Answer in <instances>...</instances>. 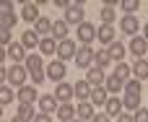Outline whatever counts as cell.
Instances as JSON below:
<instances>
[{
    "mask_svg": "<svg viewBox=\"0 0 148 122\" xmlns=\"http://www.w3.org/2000/svg\"><path fill=\"white\" fill-rule=\"evenodd\" d=\"M23 65H26V70H29V78H31L34 83H42V81L47 78V70H44V60H42L36 52H34V55H29Z\"/></svg>",
    "mask_w": 148,
    "mask_h": 122,
    "instance_id": "6da1fadb",
    "label": "cell"
},
{
    "mask_svg": "<svg viewBox=\"0 0 148 122\" xmlns=\"http://www.w3.org/2000/svg\"><path fill=\"white\" fill-rule=\"evenodd\" d=\"M75 55H78V44L73 42V39H62L60 44H57V60H75Z\"/></svg>",
    "mask_w": 148,
    "mask_h": 122,
    "instance_id": "7a4b0ae2",
    "label": "cell"
},
{
    "mask_svg": "<svg viewBox=\"0 0 148 122\" xmlns=\"http://www.w3.org/2000/svg\"><path fill=\"white\" fill-rule=\"evenodd\" d=\"M65 23H68V26H75V29H78L81 23H86V21H83V5H81V3H73V5L65 10Z\"/></svg>",
    "mask_w": 148,
    "mask_h": 122,
    "instance_id": "3957f363",
    "label": "cell"
},
{
    "mask_svg": "<svg viewBox=\"0 0 148 122\" xmlns=\"http://www.w3.org/2000/svg\"><path fill=\"white\" fill-rule=\"evenodd\" d=\"M94 62H96V52H94L91 47H81V49H78V55H75V65H78V68L91 70V68H94Z\"/></svg>",
    "mask_w": 148,
    "mask_h": 122,
    "instance_id": "277c9868",
    "label": "cell"
},
{
    "mask_svg": "<svg viewBox=\"0 0 148 122\" xmlns=\"http://www.w3.org/2000/svg\"><path fill=\"white\" fill-rule=\"evenodd\" d=\"M29 78V70H26V65H13V68H8V83H13V86H18V88H23L26 81Z\"/></svg>",
    "mask_w": 148,
    "mask_h": 122,
    "instance_id": "5b68a950",
    "label": "cell"
},
{
    "mask_svg": "<svg viewBox=\"0 0 148 122\" xmlns=\"http://www.w3.org/2000/svg\"><path fill=\"white\" fill-rule=\"evenodd\" d=\"M65 73H68V68H65V62H62V60H52V62L47 65V78H49V81H55V83H62Z\"/></svg>",
    "mask_w": 148,
    "mask_h": 122,
    "instance_id": "8992f818",
    "label": "cell"
},
{
    "mask_svg": "<svg viewBox=\"0 0 148 122\" xmlns=\"http://www.w3.org/2000/svg\"><path fill=\"white\" fill-rule=\"evenodd\" d=\"M96 36H99V29H96L94 23H88V21H86V23H81V26H78V39L83 42V47H88Z\"/></svg>",
    "mask_w": 148,
    "mask_h": 122,
    "instance_id": "52a82bcc",
    "label": "cell"
},
{
    "mask_svg": "<svg viewBox=\"0 0 148 122\" xmlns=\"http://www.w3.org/2000/svg\"><path fill=\"white\" fill-rule=\"evenodd\" d=\"M120 29H122L125 34L135 36V34L140 31V18H135V16H125V18H120Z\"/></svg>",
    "mask_w": 148,
    "mask_h": 122,
    "instance_id": "ba28073f",
    "label": "cell"
},
{
    "mask_svg": "<svg viewBox=\"0 0 148 122\" xmlns=\"http://www.w3.org/2000/svg\"><path fill=\"white\" fill-rule=\"evenodd\" d=\"M39 109L44 114H52V112L60 109V101L55 99V94H44V96H39Z\"/></svg>",
    "mask_w": 148,
    "mask_h": 122,
    "instance_id": "9c48e42d",
    "label": "cell"
},
{
    "mask_svg": "<svg viewBox=\"0 0 148 122\" xmlns=\"http://www.w3.org/2000/svg\"><path fill=\"white\" fill-rule=\"evenodd\" d=\"M130 52L140 60V57L148 52V39L146 36H133V39H130Z\"/></svg>",
    "mask_w": 148,
    "mask_h": 122,
    "instance_id": "30bf717a",
    "label": "cell"
},
{
    "mask_svg": "<svg viewBox=\"0 0 148 122\" xmlns=\"http://www.w3.org/2000/svg\"><path fill=\"white\" fill-rule=\"evenodd\" d=\"M5 57H8V60H23V62H26L29 55H26V47H23L21 42H13V44L5 49Z\"/></svg>",
    "mask_w": 148,
    "mask_h": 122,
    "instance_id": "8fae6325",
    "label": "cell"
},
{
    "mask_svg": "<svg viewBox=\"0 0 148 122\" xmlns=\"http://www.w3.org/2000/svg\"><path fill=\"white\" fill-rule=\"evenodd\" d=\"M70 96H75L73 86H70V83H57V88H55V99H57L60 104H68Z\"/></svg>",
    "mask_w": 148,
    "mask_h": 122,
    "instance_id": "7c38bea8",
    "label": "cell"
},
{
    "mask_svg": "<svg viewBox=\"0 0 148 122\" xmlns=\"http://www.w3.org/2000/svg\"><path fill=\"white\" fill-rule=\"evenodd\" d=\"M75 117H78V109H75L70 101H68V104H60V109H57V120L60 122H73Z\"/></svg>",
    "mask_w": 148,
    "mask_h": 122,
    "instance_id": "4fadbf2b",
    "label": "cell"
},
{
    "mask_svg": "<svg viewBox=\"0 0 148 122\" xmlns=\"http://www.w3.org/2000/svg\"><path fill=\"white\" fill-rule=\"evenodd\" d=\"M21 44H23L26 49H34V47H39V44H42V36H39L34 29H29V31H23V34H21Z\"/></svg>",
    "mask_w": 148,
    "mask_h": 122,
    "instance_id": "5bb4252c",
    "label": "cell"
},
{
    "mask_svg": "<svg viewBox=\"0 0 148 122\" xmlns=\"http://www.w3.org/2000/svg\"><path fill=\"white\" fill-rule=\"evenodd\" d=\"M16 99H18L21 104H34V101H39V99H36V88H34V86H23V88H18Z\"/></svg>",
    "mask_w": 148,
    "mask_h": 122,
    "instance_id": "9a60e30c",
    "label": "cell"
},
{
    "mask_svg": "<svg viewBox=\"0 0 148 122\" xmlns=\"http://www.w3.org/2000/svg\"><path fill=\"white\" fill-rule=\"evenodd\" d=\"M86 81H88L94 88H99V86H104V83H107V75H104V70H99V68H91V70L86 73Z\"/></svg>",
    "mask_w": 148,
    "mask_h": 122,
    "instance_id": "2e32d148",
    "label": "cell"
},
{
    "mask_svg": "<svg viewBox=\"0 0 148 122\" xmlns=\"http://www.w3.org/2000/svg\"><path fill=\"white\" fill-rule=\"evenodd\" d=\"M52 39H57V42L68 39V23H65V18H57L52 23Z\"/></svg>",
    "mask_w": 148,
    "mask_h": 122,
    "instance_id": "e0dca14e",
    "label": "cell"
},
{
    "mask_svg": "<svg viewBox=\"0 0 148 122\" xmlns=\"http://www.w3.org/2000/svg\"><path fill=\"white\" fill-rule=\"evenodd\" d=\"M21 18H23V21H34V23H36V21L42 18V16L36 13V3H23V8H21Z\"/></svg>",
    "mask_w": 148,
    "mask_h": 122,
    "instance_id": "ac0fdd59",
    "label": "cell"
},
{
    "mask_svg": "<svg viewBox=\"0 0 148 122\" xmlns=\"http://www.w3.org/2000/svg\"><path fill=\"white\" fill-rule=\"evenodd\" d=\"M99 42H104V44H114L117 39H114V26H107V23H101L99 26V36H96Z\"/></svg>",
    "mask_w": 148,
    "mask_h": 122,
    "instance_id": "d6986e66",
    "label": "cell"
},
{
    "mask_svg": "<svg viewBox=\"0 0 148 122\" xmlns=\"http://www.w3.org/2000/svg\"><path fill=\"white\" fill-rule=\"evenodd\" d=\"M73 91H75V96H78V99H83V101H86V99H91V91H94V86H91L88 81H78V83L73 86Z\"/></svg>",
    "mask_w": 148,
    "mask_h": 122,
    "instance_id": "ffe728a7",
    "label": "cell"
},
{
    "mask_svg": "<svg viewBox=\"0 0 148 122\" xmlns=\"http://www.w3.org/2000/svg\"><path fill=\"white\" fill-rule=\"evenodd\" d=\"M57 44H60L57 39L44 36V39H42V44H39V52H42V55H55V52H57Z\"/></svg>",
    "mask_w": 148,
    "mask_h": 122,
    "instance_id": "44dd1931",
    "label": "cell"
},
{
    "mask_svg": "<svg viewBox=\"0 0 148 122\" xmlns=\"http://www.w3.org/2000/svg\"><path fill=\"white\" fill-rule=\"evenodd\" d=\"M104 88H107L109 94H117V91H122V88H125V81H122V78H117V75L112 73V75L107 78V83H104Z\"/></svg>",
    "mask_w": 148,
    "mask_h": 122,
    "instance_id": "7402d4cb",
    "label": "cell"
},
{
    "mask_svg": "<svg viewBox=\"0 0 148 122\" xmlns=\"http://www.w3.org/2000/svg\"><path fill=\"white\" fill-rule=\"evenodd\" d=\"M107 94H109V91H107L104 86H99V88H94V91H91V99H88V101H91L94 107H99V104H107V101H109V99H107Z\"/></svg>",
    "mask_w": 148,
    "mask_h": 122,
    "instance_id": "603a6c76",
    "label": "cell"
},
{
    "mask_svg": "<svg viewBox=\"0 0 148 122\" xmlns=\"http://www.w3.org/2000/svg\"><path fill=\"white\" fill-rule=\"evenodd\" d=\"M104 107H107V114H109V117H120V114H122V107H125V104H122L117 96H112V99H109Z\"/></svg>",
    "mask_w": 148,
    "mask_h": 122,
    "instance_id": "cb8c5ba5",
    "label": "cell"
},
{
    "mask_svg": "<svg viewBox=\"0 0 148 122\" xmlns=\"http://www.w3.org/2000/svg\"><path fill=\"white\" fill-rule=\"evenodd\" d=\"M96 112H94V104L91 101H81L78 104V120H94Z\"/></svg>",
    "mask_w": 148,
    "mask_h": 122,
    "instance_id": "d4e9b609",
    "label": "cell"
},
{
    "mask_svg": "<svg viewBox=\"0 0 148 122\" xmlns=\"http://www.w3.org/2000/svg\"><path fill=\"white\" fill-rule=\"evenodd\" d=\"M133 75H135L138 81H146V78H148V60H135V65H133Z\"/></svg>",
    "mask_w": 148,
    "mask_h": 122,
    "instance_id": "484cf974",
    "label": "cell"
},
{
    "mask_svg": "<svg viewBox=\"0 0 148 122\" xmlns=\"http://www.w3.org/2000/svg\"><path fill=\"white\" fill-rule=\"evenodd\" d=\"M52 23H55V21H49V18H39V21H36V29H34V31H36L42 39H44L47 34H52Z\"/></svg>",
    "mask_w": 148,
    "mask_h": 122,
    "instance_id": "4316f807",
    "label": "cell"
},
{
    "mask_svg": "<svg viewBox=\"0 0 148 122\" xmlns=\"http://www.w3.org/2000/svg\"><path fill=\"white\" fill-rule=\"evenodd\" d=\"M109 57L114 60V62H122V57H125V47H122V42H114V44H109Z\"/></svg>",
    "mask_w": 148,
    "mask_h": 122,
    "instance_id": "83f0119b",
    "label": "cell"
},
{
    "mask_svg": "<svg viewBox=\"0 0 148 122\" xmlns=\"http://www.w3.org/2000/svg\"><path fill=\"white\" fill-rule=\"evenodd\" d=\"M125 94H130V96H140V94H143V81H138V78L127 81V83H125Z\"/></svg>",
    "mask_w": 148,
    "mask_h": 122,
    "instance_id": "f1b7e54d",
    "label": "cell"
},
{
    "mask_svg": "<svg viewBox=\"0 0 148 122\" xmlns=\"http://www.w3.org/2000/svg\"><path fill=\"white\" fill-rule=\"evenodd\" d=\"M16 117H21V120H26V122H34L36 112H34V107H31V104H21V107H18V114H16Z\"/></svg>",
    "mask_w": 148,
    "mask_h": 122,
    "instance_id": "f546056e",
    "label": "cell"
},
{
    "mask_svg": "<svg viewBox=\"0 0 148 122\" xmlns=\"http://www.w3.org/2000/svg\"><path fill=\"white\" fill-rule=\"evenodd\" d=\"M130 73H133V68H130V65H125V62H117V65H114V75H117V78H122L125 83L130 81Z\"/></svg>",
    "mask_w": 148,
    "mask_h": 122,
    "instance_id": "4dcf8cb0",
    "label": "cell"
},
{
    "mask_svg": "<svg viewBox=\"0 0 148 122\" xmlns=\"http://www.w3.org/2000/svg\"><path fill=\"white\" fill-rule=\"evenodd\" d=\"M122 104H125V109H130V112H138V109H143V107H140V96H130V94H125Z\"/></svg>",
    "mask_w": 148,
    "mask_h": 122,
    "instance_id": "1f68e13d",
    "label": "cell"
},
{
    "mask_svg": "<svg viewBox=\"0 0 148 122\" xmlns=\"http://www.w3.org/2000/svg\"><path fill=\"white\" fill-rule=\"evenodd\" d=\"M112 62V57H109V52H96V62H94V68H99V70H104L107 65Z\"/></svg>",
    "mask_w": 148,
    "mask_h": 122,
    "instance_id": "d6a6232c",
    "label": "cell"
},
{
    "mask_svg": "<svg viewBox=\"0 0 148 122\" xmlns=\"http://www.w3.org/2000/svg\"><path fill=\"white\" fill-rule=\"evenodd\" d=\"M114 18H117V16H114V8L104 5V8H101V21H104L107 26H112V23H114Z\"/></svg>",
    "mask_w": 148,
    "mask_h": 122,
    "instance_id": "836d02e7",
    "label": "cell"
},
{
    "mask_svg": "<svg viewBox=\"0 0 148 122\" xmlns=\"http://www.w3.org/2000/svg\"><path fill=\"white\" fill-rule=\"evenodd\" d=\"M138 5H140L138 0H122V3H120V8H122V10L127 13V16H133V10H135Z\"/></svg>",
    "mask_w": 148,
    "mask_h": 122,
    "instance_id": "e575fe53",
    "label": "cell"
},
{
    "mask_svg": "<svg viewBox=\"0 0 148 122\" xmlns=\"http://www.w3.org/2000/svg\"><path fill=\"white\" fill-rule=\"evenodd\" d=\"M13 96H16V94H13L8 86H3V88H0V104H10V101H13Z\"/></svg>",
    "mask_w": 148,
    "mask_h": 122,
    "instance_id": "d590c367",
    "label": "cell"
},
{
    "mask_svg": "<svg viewBox=\"0 0 148 122\" xmlns=\"http://www.w3.org/2000/svg\"><path fill=\"white\" fill-rule=\"evenodd\" d=\"M16 23V13H3V29L10 31V26Z\"/></svg>",
    "mask_w": 148,
    "mask_h": 122,
    "instance_id": "8d00e7d4",
    "label": "cell"
},
{
    "mask_svg": "<svg viewBox=\"0 0 148 122\" xmlns=\"http://www.w3.org/2000/svg\"><path fill=\"white\" fill-rule=\"evenodd\" d=\"M0 44H3L5 49L13 44V42H10V31H8V29H3V34H0Z\"/></svg>",
    "mask_w": 148,
    "mask_h": 122,
    "instance_id": "74e56055",
    "label": "cell"
},
{
    "mask_svg": "<svg viewBox=\"0 0 148 122\" xmlns=\"http://www.w3.org/2000/svg\"><path fill=\"white\" fill-rule=\"evenodd\" d=\"M133 120L135 122H148V109H138V112L133 114Z\"/></svg>",
    "mask_w": 148,
    "mask_h": 122,
    "instance_id": "f35d334b",
    "label": "cell"
},
{
    "mask_svg": "<svg viewBox=\"0 0 148 122\" xmlns=\"http://www.w3.org/2000/svg\"><path fill=\"white\" fill-rule=\"evenodd\" d=\"M34 122H52V117H49V114H44V112H39V114L34 117Z\"/></svg>",
    "mask_w": 148,
    "mask_h": 122,
    "instance_id": "ab89813d",
    "label": "cell"
},
{
    "mask_svg": "<svg viewBox=\"0 0 148 122\" xmlns=\"http://www.w3.org/2000/svg\"><path fill=\"white\" fill-rule=\"evenodd\" d=\"M91 122H109V114H96Z\"/></svg>",
    "mask_w": 148,
    "mask_h": 122,
    "instance_id": "60d3db41",
    "label": "cell"
},
{
    "mask_svg": "<svg viewBox=\"0 0 148 122\" xmlns=\"http://www.w3.org/2000/svg\"><path fill=\"white\" fill-rule=\"evenodd\" d=\"M117 122H135V120H133L130 114H120V117H117Z\"/></svg>",
    "mask_w": 148,
    "mask_h": 122,
    "instance_id": "b9f144b4",
    "label": "cell"
},
{
    "mask_svg": "<svg viewBox=\"0 0 148 122\" xmlns=\"http://www.w3.org/2000/svg\"><path fill=\"white\" fill-rule=\"evenodd\" d=\"M0 81H8V68H0Z\"/></svg>",
    "mask_w": 148,
    "mask_h": 122,
    "instance_id": "7bdbcfd3",
    "label": "cell"
},
{
    "mask_svg": "<svg viewBox=\"0 0 148 122\" xmlns=\"http://www.w3.org/2000/svg\"><path fill=\"white\" fill-rule=\"evenodd\" d=\"M143 36H146V39H148V23H146V26H143Z\"/></svg>",
    "mask_w": 148,
    "mask_h": 122,
    "instance_id": "ee69618b",
    "label": "cell"
},
{
    "mask_svg": "<svg viewBox=\"0 0 148 122\" xmlns=\"http://www.w3.org/2000/svg\"><path fill=\"white\" fill-rule=\"evenodd\" d=\"M10 122H26V120H21V117H13V120H10Z\"/></svg>",
    "mask_w": 148,
    "mask_h": 122,
    "instance_id": "f6af8a7d",
    "label": "cell"
},
{
    "mask_svg": "<svg viewBox=\"0 0 148 122\" xmlns=\"http://www.w3.org/2000/svg\"><path fill=\"white\" fill-rule=\"evenodd\" d=\"M73 122H83V120H73Z\"/></svg>",
    "mask_w": 148,
    "mask_h": 122,
    "instance_id": "bcb514c9",
    "label": "cell"
}]
</instances>
